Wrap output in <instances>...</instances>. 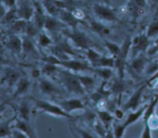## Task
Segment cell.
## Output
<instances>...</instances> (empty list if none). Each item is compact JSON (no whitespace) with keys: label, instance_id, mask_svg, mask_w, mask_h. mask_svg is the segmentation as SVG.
<instances>
[{"label":"cell","instance_id":"3","mask_svg":"<svg viewBox=\"0 0 158 138\" xmlns=\"http://www.w3.org/2000/svg\"><path fill=\"white\" fill-rule=\"evenodd\" d=\"M92 10L96 18L101 23H114L119 20L115 9L104 2L94 3Z\"/></svg>","mask_w":158,"mask_h":138},{"label":"cell","instance_id":"12","mask_svg":"<svg viewBox=\"0 0 158 138\" xmlns=\"http://www.w3.org/2000/svg\"><path fill=\"white\" fill-rule=\"evenodd\" d=\"M148 65V59L142 53L134 57V60H132V62L130 64V68H131V70L132 71L133 73L138 77V76H140L144 72L145 69H147Z\"/></svg>","mask_w":158,"mask_h":138},{"label":"cell","instance_id":"2","mask_svg":"<svg viewBox=\"0 0 158 138\" xmlns=\"http://www.w3.org/2000/svg\"><path fill=\"white\" fill-rule=\"evenodd\" d=\"M33 101L35 109L41 113H44V114H49L53 117H62V118H73V116L72 114H69L65 112L60 105L55 104L47 100H38V99H33Z\"/></svg>","mask_w":158,"mask_h":138},{"label":"cell","instance_id":"27","mask_svg":"<svg viewBox=\"0 0 158 138\" xmlns=\"http://www.w3.org/2000/svg\"><path fill=\"white\" fill-rule=\"evenodd\" d=\"M92 73L100 77L104 81L110 80L113 76V69L111 68H94L93 67Z\"/></svg>","mask_w":158,"mask_h":138},{"label":"cell","instance_id":"25","mask_svg":"<svg viewBox=\"0 0 158 138\" xmlns=\"http://www.w3.org/2000/svg\"><path fill=\"white\" fill-rule=\"evenodd\" d=\"M94 68H115V58L113 56H102L101 58L93 66Z\"/></svg>","mask_w":158,"mask_h":138},{"label":"cell","instance_id":"7","mask_svg":"<svg viewBox=\"0 0 158 138\" xmlns=\"http://www.w3.org/2000/svg\"><path fill=\"white\" fill-rule=\"evenodd\" d=\"M38 81V86L40 93L47 97H58L63 94V90L52 80L47 77H40Z\"/></svg>","mask_w":158,"mask_h":138},{"label":"cell","instance_id":"39","mask_svg":"<svg viewBox=\"0 0 158 138\" xmlns=\"http://www.w3.org/2000/svg\"><path fill=\"white\" fill-rule=\"evenodd\" d=\"M151 132H152V129L150 127L149 123L148 122H144V126H143L140 138H152V133Z\"/></svg>","mask_w":158,"mask_h":138},{"label":"cell","instance_id":"36","mask_svg":"<svg viewBox=\"0 0 158 138\" xmlns=\"http://www.w3.org/2000/svg\"><path fill=\"white\" fill-rule=\"evenodd\" d=\"M12 131H13V128H12V126L10 125V121H7L6 123H2L1 132H0L1 138L11 137Z\"/></svg>","mask_w":158,"mask_h":138},{"label":"cell","instance_id":"29","mask_svg":"<svg viewBox=\"0 0 158 138\" xmlns=\"http://www.w3.org/2000/svg\"><path fill=\"white\" fill-rule=\"evenodd\" d=\"M60 66L56 65L51 64V63H44L43 66L41 68V72L43 75L46 77H50L54 76L55 74H58L59 70H60Z\"/></svg>","mask_w":158,"mask_h":138},{"label":"cell","instance_id":"4","mask_svg":"<svg viewBox=\"0 0 158 138\" xmlns=\"http://www.w3.org/2000/svg\"><path fill=\"white\" fill-rule=\"evenodd\" d=\"M64 31L63 34L72 42L73 46L77 49L86 51L90 48L95 47L94 42L85 32L77 29H72L71 31Z\"/></svg>","mask_w":158,"mask_h":138},{"label":"cell","instance_id":"15","mask_svg":"<svg viewBox=\"0 0 158 138\" xmlns=\"http://www.w3.org/2000/svg\"><path fill=\"white\" fill-rule=\"evenodd\" d=\"M6 45L11 52L16 55L23 54V37L16 34H12L8 38Z\"/></svg>","mask_w":158,"mask_h":138},{"label":"cell","instance_id":"16","mask_svg":"<svg viewBox=\"0 0 158 138\" xmlns=\"http://www.w3.org/2000/svg\"><path fill=\"white\" fill-rule=\"evenodd\" d=\"M34 12H35L34 5L32 6L28 2H23L17 9L19 18L26 20V21H29L31 19V18H33Z\"/></svg>","mask_w":158,"mask_h":138},{"label":"cell","instance_id":"26","mask_svg":"<svg viewBox=\"0 0 158 138\" xmlns=\"http://www.w3.org/2000/svg\"><path fill=\"white\" fill-rule=\"evenodd\" d=\"M158 104V94H156L155 97L153 98V100H151V103L149 104H148V107H147L146 111L144 113V115H143V121L147 122L154 114H155L156 108H157Z\"/></svg>","mask_w":158,"mask_h":138},{"label":"cell","instance_id":"18","mask_svg":"<svg viewBox=\"0 0 158 138\" xmlns=\"http://www.w3.org/2000/svg\"><path fill=\"white\" fill-rule=\"evenodd\" d=\"M147 107H148V105H143V107H140V108H138V109L136 110V111H131V112L127 115L125 121L123 122V124H124L127 128L134 124L136 122L138 121L141 117H143Z\"/></svg>","mask_w":158,"mask_h":138},{"label":"cell","instance_id":"42","mask_svg":"<svg viewBox=\"0 0 158 138\" xmlns=\"http://www.w3.org/2000/svg\"><path fill=\"white\" fill-rule=\"evenodd\" d=\"M17 0H2V3L8 9H13L16 5Z\"/></svg>","mask_w":158,"mask_h":138},{"label":"cell","instance_id":"1","mask_svg":"<svg viewBox=\"0 0 158 138\" xmlns=\"http://www.w3.org/2000/svg\"><path fill=\"white\" fill-rule=\"evenodd\" d=\"M58 74L61 80L62 85L67 92L79 96L85 95L86 92L82 86L77 73L60 67Z\"/></svg>","mask_w":158,"mask_h":138},{"label":"cell","instance_id":"19","mask_svg":"<svg viewBox=\"0 0 158 138\" xmlns=\"http://www.w3.org/2000/svg\"><path fill=\"white\" fill-rule=\"evenodd\" d=\"M12 128L21 131L22 132L25 133L26 135H28L29 138H36L35 132L31 127L30 122H26L19 118H16L15 123L12 126Z\"/></svg>","mask_w":158,"mask_h":138},{"label":"cell","instance_id":"45","mask_svg":"<svg viewBox=\"0 0 158 138\" xmlns=\"http://www.w3.org/2000/svg\"><path fill=\"white\" fill-rule=\"evenodd\" d=\"M157 62L158 63V53H157Z\"/></svg>","mask_w":158,"mask_h":138},{"label":"cell","instance_id":"21","mask_svg":"<svg viewBox=\"0 0 158 138\" xmlns=\"http://www.w3.org/2000/svg\"><path fill=\"white\" fill-rule=\"evenodd\" d=\"M32 40L26 36L23 37V54L24 55L35 56L38 54L36 46Z\"/></svg>","mask_w":158,"mask_h":138},{"label":"cell","instance_id":"40","mask_svg":"<svg viewBox=\"0 0 158 138\" xmlns=\"http://www.w3.org/2000/svg\"><path fill=\"white\" fill-rule=\"evenodd\" d=\"M148 123H149L150 127L152 130H156L158 128V116L156 115L155 114L148 120Z\"/></svg>","mask_w":158,"mask_h":138},{"label":"cell","instance_id":"30","mask_svg":"<svg viewBox=\"0 0 158 138\" xmlns=\"http://www.w3.org/2000/svg\"><path fill=\"white\" fill-rule=\"evenodd\" d=\"M102 56L103 55L100 52H98L95 48H90V49L86 50V60L92 66L101 58Z\"/></svg>","mask_w":158,"mask_h":138},{"label":"cell","instance_id":"11","mask_svg":"<svg viewBox=\"0 0 158 138\" xmlns=\"http://www.w3.org/2000/svg\"><path fill=\"white\" fill-rule=\"evenodd\" d=\"M62 107V109L67 114H71V113L77 111H83L86 109L84 103L81 100L77 98L65 99L57 103Z\"/></svg>","mask_w":158,"mask_h":138},{"label":"cell","instance_id":"22","mask_svg":"<svg viewBox=\"0 0 158 138\" xmlns=\"http://www.w3.org/2000/svg\"><path fill=\"white\" fill-rule=\"evenodd\" d=\"M30 117L31 108L29 102L26 100H23L18 108V118L26 122H30Z\"/></svg>","mask_w":158,"mask_h":138},{"label":"cell","instance_id":"32","mask_svg":"<svg viewBox=\"0 0 158 138\" xmlns=\"http://www.w3.org/2000/svg\"><path fill=\"white\" fill-rule=\"evenodd\" d=\"M41 29H39L36 26V25L34 23H29V22L27 23V25H26V29H25V36L29 37L31 39L36 38L38 36V35L40 34V32H41Z\"/></svg>","mask_w":158,"mask_h":138},{"label":"cell","instance_id":"24","mask_svg":"<svg viewBox=\"0 0 158 138\" xmlns=\"http://www.w3.org/2000/svg\"><path fill=\"white\" fill-rule=\"evenodd\" d=\"M97 117L99 120L103 124V126L108 129L110 125L114 121V115L111 114L110 112L106 111V110H98L97 112Z\"/></svg>","mask_w":158,"mask_h":138},{"label":"cell","instance_id":"14","mask_svg":"<svg viewBox=\"0 0 158 138\" xmlns=\"http://www.w3.org/2000/svg\"><path fill=\"white\" fill-rule=\"evenodd\" d=\"M89 27L94 33L98 35L101 38L105 39L106 37H109L112 34V30L110 28L108 27L103 23H101L100 21H97V20H90L89 23Z\"/></svg>","mask_w":158,"mask_h":138},{"label":"cell","instance_id":"35","mask_svg":"<svg viewBox=\"0 0 158 138\" xmlns=\"http://www.w3.org/2000/svg\"><path fill=\"white\" fill-rule=\"evenodd\" d=\"M125 89V84L123 82V79L119 78L118 80H115L111 86V92L116 94H120L123 93Z\"/></svg>","mask_w":158,"mask_h":138},{"label":"cell","instance_id":"6","mask_svg":"<svg viewBox=\"0 0 158 138\" xmlns=\"http://www.w3.org/2000/svg\"><path fill=\"white\" fill-rule=\"evenodd\" d=\"M56 65L63 69H67L75 73H80L83 72H91L93 66L87 60H80L77 59H69L67 60H57Z\"/></svg>","mask_w":158,"mask_h":138},{"label":"cell","instance_id":"23","mask_svg":"<svg viewBox=\"0 0 158 138\" xmlns=\"http://www.w3.org/2000/svg\"><path fill=\"white\" fill-rule=\"evenodd\" d=\"M82 86H83L86 92H89L96 85V80L93 77L89 75H84V74L77 73Z\"/></svg>","mask_w":158,"mask_h":138},{"label":"cell","instance_id":"38","mask_svg":"<svg viewBox=\"0 0 158 138\" xmlns=\"http://www.w3.org/2000/svg\"><path fill=\"white\" fill-rule=\"evenodd\" d=\"M73 128V127H72ZM73 129L75 131V132L78 134L81 138H94L93 137L92 134L89 132H88L87 131H85L83 128H80V127H73Z\"/></svg>","mask_w":158,"mask_h":138},{"label":"cell","instance_id":"10","mask_svg":"<svg viewBox=\"0 0 158 138\" xmlns=\"http://www.w3.org/2000/svg\"><path fill=\"white\" fill-rule=\"evenodd\" d=\"M148 6L147 0H129L127 9L131 12L133 21L137 22L140 16L145 13Z\"/></svg>","mask_w":158,"mask_h":138},{"label":"cell","instance_id":"28","mask_svg":"<svg viewBox=\"0 0 158 138\" xmlns=\"http://www.w3.org/2000/svg\"><path fill=\"white\" fill-rule=\"evenodd\" d=\"M36 43L41 47L49 48L52 46V40L47 32L41 31L36 37Z\"/></svg>","mask_w":158,"mask_h":138},{"label":"cell","instance_id":"37","mask_svg":"<svg viewBox=\"0 0 158 138\" xmlns=\"http://www.w3.org/2000/svg\"><path fill=\"white\" fill-rule=\"evenodd\" d=\"M127 127L124 124H115L113 129V134H114V138H123L127 130Z\"/></svg>","mask_w":158,"mask_h":138},{"label":"cell","instance_id":"34","mask_svg":"<svg viewBox=\"0 0 158 138\" xmlns=\"http://www.w3.org/2000/svg\"><path fill=\"white\" fill-rule=\"evenodd\" d=\"M146 35L150 39L158 36V19L153 20L150 23L149 26H148V29H147Z\"/></svg>","mask_w":158,"mask_h":138},{"label":"cell","instance_id":"17","mask_svg":"<svg viewBox=\"0 0 158 138\" xmlns=\"http://www.w3.org/2000/svg\"><path fill=\"white\" fill-rule=\"evenodd\" d=\"M65 26L66 25L63 24L59 19L49 15V16L46 17L44 29L46 30V32H49V33H54V32H59L60 30L63 31Z\"/></svg>","mask_w":158,"mask_h":138},{"label":"cell","instance_id":"41","mask_svg":"<svg viewBox=\"0 0 158 138\" xmlns=\"http://www.w3.org/2000/svg\"><path fill=\"white\" fill-rule=\"evenodd\" d=\"M12 138H29L28 135H26L25 133L22 132L21 131H19L17 129H13L11 135Z\"/></svg>","mask_w":158,"mask_h":138},{"label":"cell","instance_id":"20","mask_svg":"<svg viewBox=\"0 0 158 138\" xmlns=\"http://www.w3.org/2000/svg\"><path fill=\"white\" fill-rule=\"evenodd\" d=\"M31 86V81L29 78L26 77H20L19 81L15 84V91H14V97H20L24 95L28 92Z\"/></svg>","mask_w":158,"mask_h":138},{"label":"cell","instance_id":"33","mask_svg":"<svg viewBox=\"0 0 158 138\" xmlns=\"http://www.w3.org/2000/svg\"><path fill=\"white\" fill-rule=\"evenodd\" d=\"M19 79L20 75L17 71L14 70V69H9L6 72V81L7 82L9 86H14V85L15 86Z\"/></svg>","mask_w":158,"mask_h":138},{"label":"cell","instance_id":"8","mask_svg":"<svg viewBox=\"0 0 158 138\" xmlns=\"http://www.w3.org/2000/svg\"><path fill=\"white\" fill-rule=\"evenodd\" d=\"M151 83V80H149V81H147L146 83H143V85L140 86L132 95L131 96L129 99L127 100L126 103L123 105L122 107V109L124 111H136L138 108H140V103H141L142 100V97H143V91H144L145 88H146L147 86H148V84Z\"/></svg>","mask_w":158,"mask_h":138},{"label":"cell","instance_id":"43","mask_svg":"<svg viewBox=\"0 0 158 138\" xmlns=\"http://www.w3.org/2000/svg\"><path fill=\"white\" fill-rule=\"evenodd\" d=\"M124 112L125 111H123V109H116L115 111H114V117L117 118V120H120L123 118V116H124Z\"/></svg>","mask_w":158,"mask_h":138},{"label":"cell","instance_id":"5","mask_svg":"<svg viewBox=\"0 0 158 138\" xmlns=\"http://www.w3.org/2000/svg\"><path fill=\"white\" fill-rule=\"evenodd\" d=\"M131 46H132V38L131 36H127L121 46L120 53L115 58V68L117 69L119 78L123 79L124 77L127 60L131 50Z\"/></svg>","mask_w":158,"mask_h":138},{"label":"cell","instance_id":"13","mask_svg":"<svg viewBox=\"0 0 158 138\" xmlns=\"http://www.w3.org/2000/svg\"><path fill=\"white\" fill-rule=\"evenodd\" d=\"M57 18L66 26H69L71 29H77V25L80 23V20L76 18L73 12L69 9H60Z\"/></svg>","mask_w":158,"mask_h":138},{"label":"cell","instance_id":"9","mask_svg":"<svg viewBox=\"0 0 158 138\" xmlns=\"http://www.w3.org/2000/svg\"><path fill=\"white\" fill-rule=\"evenodd\" d=\"M150 40L151 39L148 37L146 33L140 34L132 38L131 50L133 51L134 57L148 51L150 48Z\"/></svg>","mask_w":158,"mask_h":138},{"label":"cell","instance_id":"31","mask_svg":"<svg viewBox=\"0 0 158 138\" xmlns=\"http://www.w3.org/2000/svg\"><path fill=\"white\" fill-rule=\"evenodd\" d=\"M103 42H104L105 47L107 49L108 52H110L111 56L116 58L119 55V53H120V49H121V46H119L117 43H114L112 41H110L108 40H103Z\"/></svg>","mask_w":158,"mask_h":138},{"label":"cell","instance_id":"44","mask_svg":"<svg viewBox=\"0 0 158 138\" xmlns=\"http://www.w3.org/2000/svg\"><path fill=\"white\" fill-rule=\"evenodd\" d=\"M70 131H71V133H72V135H73V138H81L80 136L78 135V134H77V133L75 132V131L73 129L72 127H70Z\"/></svg>","mask_w":158,"mask_h":138}]
</instances>
